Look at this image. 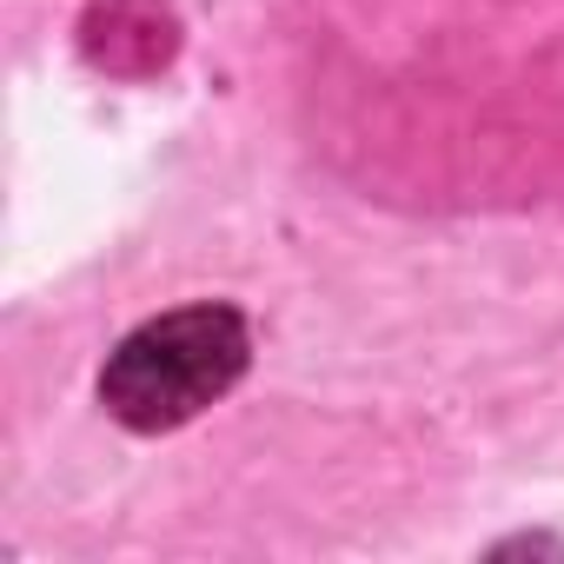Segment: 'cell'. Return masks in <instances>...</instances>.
<instances>
[{
	"instance_id": "7a4b0ae2",
	"label": "cell",
	"mask_w": 564,
	"mask_h": 564,
	"mask_svg": "<svg viewBox=\"0 0 564 564\" xmlns=\"http://www.w3.org/2000/svg\"><path fill=\"white\" fill-rule=\"evenodd\" d=\"M80 47L107 74H153V67L173 61L180 34H173V14L160 0H94V14L80 28Z\"/></svg>"
},
{
	"instance_id": "6da1fadb",
	"label": "cell",
	"mask_w": 564,
	"mask_h": 564,
	"mask_svg": "<svg viewBox=\"0 0 564 564\" xmlns=\"http://www.w3.org/2000/svg\"><path fill=\"white\" fill-rule=\"evenodd\" d=\"M252 359V333L232 306L199 300L133 326L100 366V405L127 432H173L219 405Z\"/></svg>"
}]
</instances>
